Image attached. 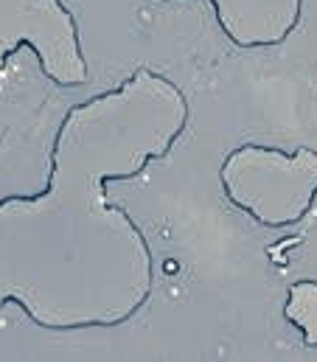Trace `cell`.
I'll list each match as a JSON object with an SVG mask.
<instances>
[{
  "mask_svg": "<svg viewBox=\"0 0 317 362\" xmlns=\"http://www.w3.org/2000/svg\"><path fill=\"white\" fill-rule=\"evenodd\" d=\"M188 124V95L149 65L71 104L42 191L0 197V309L17 306L51 334L135 320L155 295V253L107 185L163 163Z\"/></svg>",
  "mask_w": 317,
  "mask_h": 362,
  "instance_id": "cell-1",
  "label": "cell"
},
{
  "mask_svg": "<svg viewBox=\"0 0 317 362\" xmlns=\"http://www.w3.org/2000/svg\"><path fill=\"white\" fill-rule=\"evenodd\" d=\"M28 48L54 88H81L90 65L76 14L65 0H0V82L8 59Z\"/></svg>",
  "mask_w": 317,
  "mask_h": 362,
  "instance_id": "cell-3",
  "label": "cell"
},
{
  "mask_svg": "<svg viewBox=\"0 0 317 362\" xmlns=\"http://www.w3.org/2000/svg\"><path fill=\"white\" fill-rule=\"evenodd\" d=\"M284 320L301 334L306 349H317V281L301 278L289 286L284 300Z\"/></svg>",
  "mask_w": 317,
  "mask_h": 362,
  "instance_id": "cell-5",
  "label": "cell"
},
{
  "mask_svg": "<svg viewBox=\"0 0 317 362\" xmlns=\"http://www.w3.org/2000/svg\"><path fill=\"white\" fill-rule=\"evenodd\" d=\"M225 199L261 228H292L306 219L317 199V152H292L267 144H241L219 166Z\"/></svg>",
  "mask_w": 317,
  "mask_h": 362,
  "instance_id": "cell-2",
  "label": "cell"
},
{
  "mask_svg": "<svg viewBox=\"0 0 317 362\" xmlns=\"http://www.w3.org/2000/svg\"><path fill=\"white\" fill-rule=\"evenodd\" d=\"M168 3V0H160ZM217 25L236 48H275L284 45L304 20L306 0H208Z\"/></svg>",
  "mask_w": 317,
  "mask_h": 362,
  "instance_id": "cell-4",
  "label": "cell"
}]
</instances>
